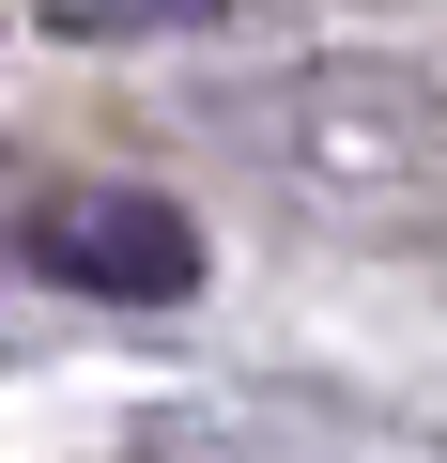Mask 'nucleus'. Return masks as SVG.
I'll return each instance as SVG.
<instances>
[{"mask_svg": "<svg viewBox=\"0 0 447 463\" xmlns=\"http://www.w3.org/2000/svg\"><path fill=\"white\" fill-rule=\"evenodd\" d=\"M232 0H62V32L78 47H139V32H216Z\"/></svg>", "mask_w": 447, "mask_h": 463, "instance_id": "7ed1b4c3", "label": "nucleus"}, {"mask_svg": "<svg viewBox=\"0 0 447 463\" xmlns=\"http://www.w3.org/2000/svg\"><path fill=\"white\" fill-rule=\"evenodd\" d=\"M200 124L293 216L355 232V248H447V78H416V62H278V78H216Z\"/></svg>", "mask_w": 447, "mask_h": 463, "instance_id": "f257e3e1", "label": "nucleus"}, {"mask_svg": "<svg viewBox=\"0 0 447 463\" xmlns=\"http://www.w3.org/2000/svg\"><path fill=\"white\" fill-rule=\"evenodd\" d=\"M32 263L93 309H185L200 294V216L170 185H62V201H32Z\"/></svg>", "mask_w": 447, "mask_h": 463, "instance_id": "f03ea898", "label": "nucleus"}]
</instances>
